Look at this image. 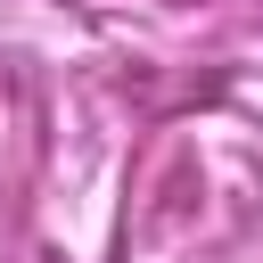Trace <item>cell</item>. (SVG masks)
I'll use <instances>...</instances> for the list:
<instances>
[]
</instances>
